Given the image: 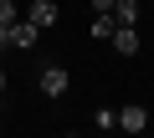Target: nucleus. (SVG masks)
<instances>
[{
    "mask_svg": "<svg viewBox=\"0 0 154 138\" xmlns=\"http://www.w3.org/2000/svg\"><path fill=\"white\" fill-rule=\"evenodd\" d=\"M36 36H41V26L26 16V21H11V26H0V46H36Z\"/></svg>",
    "mask_w": 154,
    "mask_h": 138,
    "instance_id": "1",
    "label": "nucleus"
},
{
    "mask_svg": "<svg viewBox=\"0 0 154 138\" xmlns=\"http://www.w3.org/2000/svg\"><path fill=\"white\" fill-rule=\"evenodd\" d=\"M31 21L46 31V26H57V0H31Z\"/></svg>",
    "mask_w": 154,
    "mask_h": 138,
    "instance_id": "5",
    "label": "nucleus"
},
{
    "mask_svg": "<svg viewBox=\"0 0 154 138\" xmlns=\"http://www.w3.org/2000/svg\"><path fill=\"white\" fill-rule=\"evenodd\" d=\"M93 36L108 41V36H113V16H93Z\"/></svg>",
    "mask_w": 154,
    "mask_h": 138,
    "instance_id": "7",
    "label": "nucleus"
},
{
    "mask_svg": "<svg viewBox=\"0 0 154 138\" xmlns=\"http://www.w3.org/2000/svg\"><path fill=\"white\" fill-rule=\"evenodd\" d=\"M93 10L98 16H113V0H93Z\"/></svg>",
    "mask_w": 154,
    "mask_h": 138,
    "instance_id": "9",
    "label": "nucleus"
},
{
    "mask_svg": "<svg viewBox=\"0 0 154 138\" xmlns=\"http://www.w3.org/2000/svg\"><path fill=\"white\" fill-rule=\"evenodd\" d=\"M113 46H118V56H134L139 51V31L134 26H113Z\"/></svg>",
    "mask_w": 154,
    "mask_h": 138,
    "instance_id": "4",
    "label": "nucleus"
},
{
    "mask_svg": "<svg viewBox=\"0 0 154 138\" xmlns=\"http://www.w3.org/2000/svg\"><path fill=\"white\" fill-rule=\"evenodd\" d=\"M67 82H72V77L62 72V66H41V92H46V97H62Z\"/></svg>",
    "mask_w": 154,
    "mask_h": 138,
    "instance_id": "2",
    "label": "nucleus"
},
{
    "mask_svg": "<svg viewBox=\"0 0 154 138\" xmlns=\"http://www.w3.org/2000/svg\"><path fill=\"white\" fill-rule=\"evenodd\" d=\"M11 21H21L16 16V0H0V26H11Z\"/></svg>",
    "mask_w": 154,
    "mask_h": 138,
    "instance_id": "8",
    "label": "nucleus"
},
{
    "mask_svg": "<svg viewBox=\"0 0 154 138\" xmlns=\"http://www.w3.org/2000/svg\"><path fill=\"white\" fill-rule=\"evenodd\" d=\"M118 128H123V133H144V128H149V113H144L139 102H128V107L118 113Z\"/></svg>",
    "mask_w": 154,
    "mask_h": 138,
    "instance_id": "3",
    "label": "nucleus"
},
{
    "mask_svg": "<svg viewBox=\"0 0 154 138\" xmlns=\"http://www.w3.org/2000/svg\"><path fill=\"white\" fill-rule=\"evenodd\" d=\"M0 92H5V66H0Z\"/></svg>",
    "mask_w": 154,
    "mask_h": 138,
    "instance_id": "10",
    "label": "nucleus"
},
{
    "mask_svg": "<svg viewBox=\"0 0 154 138\" xmlns=\"http://www.w3.org/2000/svg\"><path fill=\"white\" fill-rule=\"evenodd\" d=\"M113 21L118 26H134L139 21V0H113Z\"/></svg>",
    "mask_w": 154,
    "mask_h": 138,
    "instance_id": "6",
    "label": "nucleus"
}]
</instances>
